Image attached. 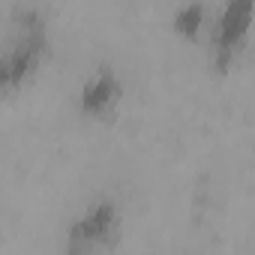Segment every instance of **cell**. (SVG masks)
<instances>
[{"label": "cell", "mask_w": 255, "mask_h": 255, "mask_svg": "<svg viewBox=\"0 0 255 255\" xmlns=\"http://www.w3.org/2000/svg\"><path fill=\"white\" fill-rule=\"evenodd\" d=\"M48 57V21L39 9L24 6L12 15V30L0 57V87L6 93L21 90Z\"/></svg>", "instance_id": "obj_1"}, {"label": "cell", "mask_w": 255, "mask_h": 255, "mask_svg": "<svg viewBox=\"0 0 255 255\" xmlns=\"http://www.w3.org/2000/svg\"><path fill=\"white\" fill-rule=\"evenodd\" d=\"M120 222H123L120 204L114 198H96L84 207L78 219L69 222L63 249L72 255H90L99 249H111L120 237Z\"/></svg>", "instance_id": "obj_2"}, {"label": "cell", "mask_w": 255, "mask_h": 255, "mask_svg": "<svg viewBox=\"0 0 255 255\" xmlns=\"http://www.w3.org/2000/svg\"><path fill=\"white\" fill-rule=\"evenodd\" d=\"M255 24V0H225L210 30V63L216 72H228L243 51Z\"/></svg>", "instance_id": "obj_3"}, {"label": "cell", "mask_w": 255, "mask_h": 255, "mask_svg": "<svg viewBox=\"0 0 255 255\" xmlns=\"http://www.w3.org/2000/svg\"><path fill=\"white\" fill-rule=\"evenodd\" d=\"M123 99V78L111 63H99L78 90V114L90 120H105L117 111Z\"/></svg>", "instance_id": "obj_4"}, {"label": "cell", "mask_w": 255, "mask_h": 255, "mask_svg": "<svg viewBox=\"0 0 255 255\" xmlns=\"http://www.w3.org/2000/svg\"><path fill=\"white\" fill-rule=\"evenodd\" d=\"M204 24H207V6L201 0H183V3L171 12V33L180 36L183 42L198 39Z\"/></svg>", "instance_id": "obj_5"}]
</instances>
